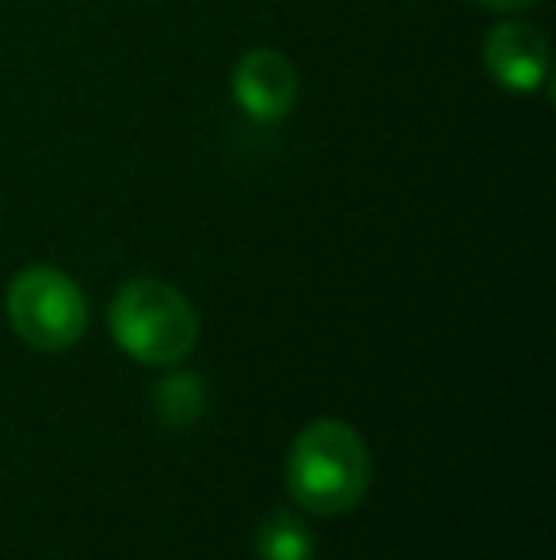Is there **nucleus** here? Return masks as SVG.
<instances>
[{
  "instance_id": "obj_6",
  "label": "nucleus",
  "mask_w": 556,
  "mask_h": 560,
  "mask_svg": "<svg viewBox=\"0 0 556 560\" xmlns=\"http://www.w3.org/2000/svg\"><path fill=\"white\" fill-rule=\"evenodd\" d=\"M156 420L168 428H191L206 412V385L199 374H171L153 393Z\"/></svg>"
},
{
  "instance_id": "obj_3",
  "label": "nucleus",
  "mask_w": 556,
  "mask_h": 560,
  "mask_svg": "<svg viewBox=\"0 0 556 560\" xmlns=\"http://www.w3.org/2000/svg\"><path fill=\"white\" fill-rule=\"evenodd\" d=\"M15 336L35 351H69L88 328V302L66 271L35 264L20 271L4 298Z\"/></svg>"
},
{
  "instance_id": "obj_1",
  "label": "nucleus",
  "mask_w": 556,
  "mask_h": 560,
  "mask_svg": "<svg viewBox=\"0 0 556 560\" xmlns=\"http://www.w3.org/2000/svg\"><path fill=\"white\" fill-rule=\"evenodd\" d=\"M286 488L312 515H343L370 488V450L343 420H317L294 439L286 457Z\"/></svg>"
},
{
  "instance_id": "obj_8",
  "label": "nucleus",
  "mask_w": 556,
  "mask_h": 560,
  "mask_svg": "<svg viewBox=\"0 0 556 560\" xmlns=\"http://www.w3.org/2000/svg\"><path fill=\"white\" fill-rule=\"evenodd\" d=\"M476 4L496 8V12H519V8H530V4H537V0H476Z\"/></svg>"
},
{
  "instance_id": "obj_2",
  "label": "nucleus",
  "mask_w": 556,
  "mask_h": 560,
  "mask_svg": "<svg viewBox=\"0 0 556 560\" xmlns=\"http://www.w3.org/2000/svg\"><path fill=\"white\" fill-rule=\"evenodd\" d=\"M111 336L145 366H179L199 343V313L168 282L134 279L111 302Z\"/></svg>"
},
{
  "instance_id": "obj_5",
  "label": "nucleus",
  "mask_w": 556,
  "mask_h": 560,
  "mask_svg": "<svg viewBox=\"0 0 556 560\" xmlns=\"http://www.w3.org/2000/svg\"><path fill=\"white\" fill-rule=\"evenodd\" d=\"M233 96L252 118L275 122L297 100V69L279 50H248L233 69Z\"/></svg>"
},
{
  "instance_id": "obj_7",
  "label": "nucleus",
  "mask_w": 556,
  "mask_h": 560,
  "mask_svg": "<svg viewBox=\"0 0 556 560\" xmlns=\"http://www.w3.org/2000/svg\"><path fill=\"white\" fill-rule=\"evenodd\" d=\"M256 553L260 560H312V538L289 511H275L256 534Z\"/></svg>"
},
{
  "instance_id": "obj_4",
  "label": "nucleus",
  "mask_w": 556,
  "mask_h": 560,
  "mask_svg": "<svg viewBox=\"0 0 556 560\" xmlns=\"http://www.w3.org/2000/svg\"><path fill=\"white\" fill-rule=\"evenodd\" d=\"M484 66L492 81H499L511 92H534L545 81L549 69V43L527 20H507L488 31L484 43Z\"/></svg>"
}]
</instances>
